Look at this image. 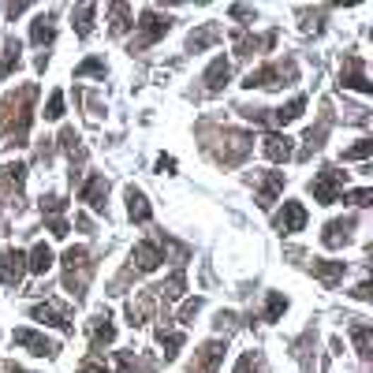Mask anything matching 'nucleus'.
I'll return each instance as SVG.
<instances>
[{"mask_svg": "<svg viewBox=\"0 0 373 373\" xmlns=\"http://www.w3.org/2000/svg\"><path fill=\"white\" fill-rule=\"evenodd\" d=\"M34 97H37V90L26 86L19 97H4V105H0V127H4L19 146L26 138V127H30V105H34Z\"/></svg>", "mask_w": 373, "mask_h": 373, "instance_id": "nucleus-1", "label": "nucleus"}, {"mask_svg": "<svg viewBox=\"0 0 373 373\" xmlns=\"http://www.w3.org/2000/svg\"><path fill=\"white\" fill-rule=\"evenodd\" d=\"M168 26H172L168 16H161V11H153V8H146L142 19H138V37H135V45H131V49H146V45L161 42V37L168 34Z\"/></svg>", "mask_w": 373, "mask_h": 373, "instance_id": "nucleus-2", "label": "nucleus"}, {"mask_svg": "<svg viewBox=\"0 0 373 373\" xmlns=\"http://www.w3.org/2000/svg\"><path fill=\"white\" fill-rule=\"evenodd\" d=\"M310 191H314V202H317V206H332V202H336V198L343 194V172L321 168V172L314 176Z\"/></svg>", "mask_w": 373, "mask_h": 373, "instance_id": "nucleus-3", "label": "nucleus"}, {"mask_svg": "<svg viewBox=\"0 0 373 373\" xmlns=\"http://www.w3.org/2000/svg\"><path fill=\"white\" fill-rule=\"evenodd\" d=\"M291 78H295V68H291V64H288V68H280V64H265V68H258V71H250V75H247V83H243V86H250V90H254V86H261V90H276V86H288Z\"/></svg>", "mask_w": 373, "mask_h": 373, "instance_id": "nucleus-4", "label": "nucleus"}, {"mask_svg": "<svg viewBox=\"0 0 373 373\" xmlns=\"http://www.w3.org/2000/svg\"><path fill=\"white\" fill-rule=\"evenodd\" d=\"M34 321H45V325H52V328H60V332H75V325H71V310L64 302H57V299H45V302H37L34 306Z\"/></svg>", "mask_w": 373, "mask_h": 373, "instance_id": "nucleus-5", "label": "nucleus"}, {"mask_svg": "<svg viewBox=\"0 0 373 373\" xmlns=\"http://www.w3.org/2000/svg\"><path fill=\"white\" fill-rule=\"evenodd\" d=\"M26 273V254L16 247H4L0 250V284L4 288H16Z\"/></svg>", "mask_w": 373, "mask_h": 373, "instance_id": "nucleus-6", "label": "nucleus"}, {"mask_svg": "<svg viewBox=\"0 0 373 373\" xmlns=\"http://www.w3.org/2000/svg\"><path fill=\"white\" fill-rule=\"evenodd\" d=\"M11 340H16L19 348H26L30 355H37V358H52V355L60 351L57 343H52V340H45L42 332H34V328H16V336H11Z\"/></svg>", "mask_w": 373, "mask_h": 373, "instance_id": "nucleus-7", "label": "nucleus"}, {"mask_svg": "<svg viewBox=\"0 0 373 373\" xmlns=\"http://www.w3.org/2000/svg\"><path fill=\"white\" fill-rule=\"evenodd\" d=\"M261 153L269 157L273 165H284V161H291V157H295V146H291L288 135H280V131H269V135L261 138Z\"/></svg>", "mask_w": 373, "mask_h": 373, "instance_id": "nucleus-8", "label": "nucleus"}, {"mask_svg": "<svg viewBox=\"0 0 373 373\" xmlns=\"http://www.w3.org/2000/svg\"><path fill=\"white\" fill-rule=\"evenodd\" d=\"M340 83L348 86V90H358V93H373V83L366 78V68H362V60H358V57H348V60H343Z\"/></svg>", "mask_w": 373, "mask_h": 373, "instance_id": "nucleus-9", "label": "nucleus"}, {"mask_svg": "<svg viewBox=\"0 0 373 373\" xmlns=\"http://www.w3.org/2000/svg\"><path fill=\"white\" fill-rule=\"evenodd\" d=\"M302 228H306V206L302 202H284V209H280V217H276V232L295 235Z\"/></svg>", "mask_w": 373, "mask_h": 373, "instance_id": "nucleus-10", "label": "nucleus"}, {"mask_svg": "<svg viewBox=\"0 0 373 373\" xmlns=\"http://www.w3.org/2000/svg\"><path fill=\"white\" fill-rule=\"evenodd\" d=\"M161 243H153V239H146V243H138L135 250H131V265H135L138 273H153L157 265H161Z\"/></svg>", "mask_w": 373, "mask_h": 373, "instance_id": "nucleus-11", "label": "nucleus"}, {"mask_svg": "<svg viewBox=\"0 0 373 373\" xmlns=\"http://www.w3.org/2000/svg\"><path fill=\"white\" fill-rule=\"evenodd\" d=\"M78 198H83L90 209L105 213V198H109V179H105V176H90V179L83 183V191H78Z\"/></svg>", "mask_w": 373, "mask_h": 373, "instance_id": "nucleus-12", "label": "nucleus"}, {"mask_svg": "<svg viewBox=\"0 0 373 373\" xmlns=\"http://www.w3.org/2000/svg\"><path fill=\"white\" fill-rule=\"evenodd\" d=\"M220 362H224V343H220V340H209L206 348L198 351L191 373H217V366H220Z\"/></svg>", "mask_w": 373, "mask_h": 373, "instance_id": "nucleus-13", "label": "nucleus"}, {"mask_svg": "<svg viewBox=\"0 0 373 373\" xmlns=\"http://www.w3.org/2000/svg\"><path fill=\"white\" fill-rule=\"evenodd\" d=\"M351 228H355V220H328V224H325V232H321V247L340 250V247L351 239Z\"/></svg>", "mask_w": 373, "mask_h": 373, "instance_id": "nucleus-14", "label": "nucleus"}, {"mask_svg": "<svg viewBox=\"0 0 373 373\" xmlns=\"http://www.w3.org/2000/svg\"><path fill=\"white\" fill-rule=\"evenodd\" d=\"M127 217L135 224H150V217H153L150 198H146L142 191H135V186H127Z\"/></svg>", "mask_w": 373, "mask_h": 373, "instance_id": "nucleus-15", "label": "nucleus"}, {"mask_svg": "<svg viewBox=\"0 0 373 373\" xmlns=\"http://www.w3.org/2000/svg\"><path fill=\"white\" fill-rule=\"evenodd\" d=\"M228 78H232V64L224 60V57H217L209 64V71H206V90L209 93H220L224 86H228Z\"/></svg>", "mask_w": 373, "mask_h": 373, "instance_id": "nucleus-16", "label": "nucleus"}, {"mask_svg": "<svg viewBox=\"0 0 373 373\" xmlns=\"http://www.w3.org/2000/svg\"><path fill=\"white\" fill-rule=\"evenodd\" d=\"M280 191H284V172H269V176L261 179V186H258V206L261 209H273Z\"/></svg>", "mask_w": 373, "mask_h": 373, "instance_id": "nucleus-17", "label": "nucleus"}, {"mask_svg": "<svg viewBox=\"0 0 373 373\" xmlns=\"http://www.w3.org/2000/svg\"><path fill=\"white\" fill-rule=\"evenodd\" d=\"M343 273H348V261H321V258L314 261V276L321 280L325 288H336L343 280Z\"/></svg>", "mask_w": 373, "mask_h": 373, "instance_id": "nucleus-18", "label": "nucleus"}, {"mask_svg": "<svg viewBox=\"0 0 373 373\" xmlns=\"http://www.w3.org/2000/svg\"><path fill=\"white\" fill-rule=\"evenodd\" d=\"M112 340H116V325L109 321V317H93L90 321V348L101 351L105 343H112Z\"/></svg>", "mask_w": 373, "mask_h": 373, "instance_id": "nucleus-19", "label": "nucleus"}, {"mask_svg": "<svg viewBox=\"0 0 373 373\" xmlns=\"http://www.w3.org/2000/svg\"><path fill=\"white\" fill-rule=\"evenodd\" d=\"M217 42H220V26H217V23H206L202 30H194L191 37H186V49H191V52H202V49L217 45Z\"/></svg>", "mask_w": 373, "mask_h": 373, "instance_id": "nucleus-20", "label": "nucleus"}, {"mask_svg": "<svg viewBox=\"0 0 373 373\" xmlns=\"http://www.w3.org/2000/svg\"><path fill=\"white\" fill-rule=\"evenodd\" d=\"M64 269H68V276H86L90 273V250L86 247H68V254H64Z\"/></svg>", "mask_w": 373, "mask_h": 373, "instance_id": "nucleus-21", "label": "nucleus"}, {"mask_svg": "<svg viewBox=\"0 0 373 373\" xmlns=\"http://www.w3.org/2000/svg\"><path fill=\"white\" fill-rule=\"evenodd\" d=\"M183 288H186V273H183V269H176V273H172V276L165 280V284H161V288H153V291H157V299L176 302V299L183 295Z\"/></svg>", "mask_w": 373, "mask_h": 373, "instance_id": "nucleus-22", "label": "nucleus"}, {"mask_svg": "<svg viewBox=\"0 0 373 373\" xmlns=\"http://www.w3.org/2000/svg\"><path fill=\"white\" fill-rule=\"evenodd\" d=\"M351 340H355L358 358H369V355H373V328H369L366 321H355V325H351Z\"/></svg>", "mask_w": 373, "mask_h": 373, "instance_id": "nucleus-23", "label": "nucleus"}, {"mask_svg": "<svg viewBox=\"0 0 373 373\" xmlns=\"http://www.w3.org/2000/svg\"><path fill=\"white\" fill-rule=\"evenodd\" d=\"M26 269L37 273V276H45V273L52 269V250H49V243H37V247L30 250V258H26Z\"/></svg>", "mask_w": 373, "mask_h": 373, "instance_id": "nucleus-24", "label": "nucleus"}, {"mask_svg": "<svg viewBox=\"0 0 373 373\" xmlns=\"http://www.w3.org/2000/svg\"><path fill=\"white\" fill-rule=\"evenodd\" d=\"M183 332H176V328H168V325H161L157 328V343L165 348V358H176L179 355V348H183Z\"/></svg>", "mask_w": 373, "mask_h": 373, "instance_id": "nucleus-25", "label": "nucleus"}, {"mask_svg": "<svg viewBox=\"0 0 373 373\" xmlns=\"http://www.w3.org/2000/svg\"><path fill=\"white\" fill-rule=\"evenodd\" d=\"M153 302H157V295H142L138 302H131L127 306V317H131V325H146V321H150V314H153Z\"/></svg>", "mask_w": 373, "mask_h": 373, "instance_id": "nucleus-26", "label": "nucleus"}, {"mask_svg": "<svg viewBox=\"0 0 373 373\" xmlns=\"http://www.w3.org/2000/svg\"><path fill=\"white\" fill-rule=\"evenodd\" d=\"M93 16H97V4H78V8H75V34H78V37H90Z\"/></svg>", "mask_w": 373, "mask_h": 373, "instance_id": "nucleus-27", "label": "nucleus"}, {"mask_svg": "<svg viewBox=\"0 0 373 373\" xmlns=\"http://www.w3.org/2000/svg\"><path fill=\"white\" fill-rule=\"evenodd\" d=\"M52 37H57V26H52V19L42 16V19L30 23V42H34V45H49Z\"/></svg>", "mask_w": 373, "mask_h": 373, "instance_id": "nucleus-28", "label": "nucleus"}, {"mask_svg": "<svg viewBox=\"0 0 373 373\" xmlns=\"http://www.w3.org/2000/svg\"><path fill=\"white\" fill-rule=\"evenodd\" d=\"M109 23H112V34H124L127 26H131V4L116 0V4L109 8Z\"/></svg>", "mask_w": 373, "mask_h": 373, "instance_id": "nucleus-29", "label": "nucleus"}, {"mask_svg": "<svg viewBox=\"0 0 373 373\" xmlns=\"http://www.w3.org/2000/svg\"><path fill=\"white\" fill-rule=\"evenodd\" d=\"M302 112H306V97H295V101L288 105V109H276V112L269 116V124H280V127H284V124H291V119H299Z\"/></svg>", "mask_w": 373, "mask_h": 373, "instance_id": "nucleus-30", "label": "nucleus"}, {"mask_svg": "<svg viewBox=\"0 0 373 373\" xmlns=\"http://www.w3.org/2000/svg\"><path fill=\"white\" fill-rule=\"evenodd\" d=\"M19 52H23L19 42H4V57H0V78H8L11 71L19 68Z\"/></svg>", "mask_w": 373, "mask_h": 373, "instance_id": "nucleus-31", "label": "nucleus"}, {"mask_svg": "<svg viewBox=\"0 0 373 373\" xmlns=\"http://www.w3.org/2000/svg\"><path fill=\"white\" fill-rule=\"evenodd\" d=\"M60 146H64V150H68L71 165H75V161H83V157H86V150H83V146H78V135H75L71 127H64V131H60Z\"/></svg>", "mask_w": 373, "mask_h": 373, "instance_id": "nucleus-32", "label": "nucleus"}, {"mask_svg": "<svg viewBox=\"0 0 373 373\" xmlns=\"http://www.w3.org/2000/svg\"><path fill=\"white\" fill-rule=\"evenodd\" d=\"M284 310H288V299L280 291H269V299H265V321H280Z\"/></svg>", "mask_w": 373, "mask_h": 373, "instance_id": "nucleus-33", "label": "nucleus"}, {"mask_svg": "<svg viewBox=\"0 0 373 373\" xmlns=\"http://www.w3.org/2000/svg\"><path fill=\"white\" fill-rule=\"evenodd\" d=\"M369 153H373V142L369 138H358L351 150H343V161H366Z\"/></svg>", "mask_w": 373, "mask_h": 373, "instance_id": "nucleus-34", "label": "nucleus"}, {"mask_svg": "<svg viewBox=\"0 0 373 373\" xmlns=\"http://www.w3.org/2000/svg\"><path fill=\"white\" fill-rule=\"evenodd\" d=\"M86 75H101V78H105V60H97V57L83 60V64L75 68V78H86Z\"/></svg>", "mask_w": 373, "mask_h": 373, "instance_id": "nucleus-35", "label": "nucleus"}, {"mask_svg": "<svg viewBox=\"0 0 373 373\" xmlns=\"http://www.w3.org/2000/svg\"><path fill=\"white\" fill-rule=\"evenodd\" d=\"M0 176H4V179H8V183L19 191V186H23V179H26V165H4V168H0Z\"/></svg>", "mask_w": 373, "mask_h": 373, "instance_id": "nucleus-36", "label": "nucleus"}, {"mask_svg": "<svg viewBox=\"0 0 373 373\" xmlns=\"http://www.w3.org/2000/svg\"><path fill=\"white\" fill-rule=\"evenodd\" d=\"M64 209H68V202H64L60 194H49V198H42V213H45V217H60Z\"/></svg>", "mask_w": 373, "mask_h": 373, "instance_id": "nucleus-37", "label": "nucleus"}, {"mask_svg": "<svg viewBox=\"0 0 373 373\" xmlns=\"http://www.w3.org/2000/svg\"><path fill=\"white\" fill-rule=\"evenodd\" d=\"M64 116V93L52 90L49 93V105H45V119H60Z\"/></svg>", "mask_w": 373, "mask_h": 373, "instance_id": "nucleus-38", "label": "nucleus"}, {"mask_svg": "<svg viewBox=\"0 0 373 373\" xmlns=\"http://www.w3.org/2000/svg\"><path fill=\"white\" fill-rule=\"evenodd\" d=\"M348 202L362 209V206H369V202H373V191H369V186H358V191H351V194H348Z\"/></svg>", "mask_w": 373, "mask_h": 373, "instance_id": "nucleus-39", "label": "nucleus"}, {"mask_svg": "<svg viewBox=\"0 0 373 373\" xmlns=\"http://www.w3.org/2000/svg\"><path fill=\"white\" fill-rule=\"evenodd\" d=\"M235 373H258V355H254V351H247V355L235 362Z\"/></svg>", "mask_w": 373, "mask_h": 373, "instance_id": "nucleus-40", "label": "nucleus"}, {"mask_svg": "<svg viewBox=\"0 0 373 373\" xmlns=\"http://www.w3.org/2000/svg\"><path fill=\"white\" fill-rule=\"evenodd\" d=\"M198 310H202V299H191V302H183V310H179V321L186 325V321H191V317H194Z\"/></svg>", "mask_w": 373, "mask_h": 373, "instance_id": "nucleus-41", "label": "nucleus"}, {"mask_svg": "<svg viewBox=\"0 0 373 373\" xmlns=\"http://www.w3.org/2000/svg\"><path fill=\"white\" fill-rule=\"evenodd\" d=\"M116 369L119 373H135V358H131V351H119L116 355Z\"/></svg>", "mask_w": 373, "mask_h": 373, "instance_id": "nucleus-42", "label": "nucleus"}, {"mask_svg": "<svg viewBox=\"0 0 373 373\" xmlns=\"http://www.w3.org/2000/svg\"><path fill=\"white\" fill-rule=\"evenodd\" d=\"M49 232L57 235V239H64V235H68L71 228H68V220H64V217H49Z\"/></svg>", "mask_w": 373, "mask_h": 373, "instance_id": "nucleus-43", "label": "nucleus"}, {"mask_svg": "<svg viewBox=\"0 0 373 373\" xmlns=\"http://www.w3.org/2000/svg\"><path fill=\"white\" fill-rule=\"evenodd\" d=\"M75 373H109V369H105V366L97 362V358H90V362H83V366H78Z\"/></svg>", "mask_w": 373, "mask_h": 373, "instance_id": "nucleus-44", "label": "nucleus"}, {"mask_svg": "<svg viewBox=\"0 0 373 373\" xmlns=\"http://www.w3.org/2000/svg\"><path fill=\"white\" fill-rule=\"evenodd\" d=\"M321 138H325V127H317V131H310V135H306V146H310V150H317V146H321Z\"/></svg>", "mask_w": 373, "mask_h": 373, "instance_id": "nucleus-45", "label": "nucleus"}, {"mask_svg": "<svg viewBox=\"0 0 373 373\" xmlns=\"http://www.w3.org/2000/svg\"><path fill=\"white\" fill-rule=\"evenodd\" d=\"M351 295H355V299H362V302H366V299H369V280H362V284H358V288L351 291Z\"/></svg>", "mask_w": 373, "mask_h": 373, "instance_id": "nucleus-46", "label": "nucleus"}, {"mask_svg": "<svg viewBox=\"0 0 373 373\" xmlns=\"http://www.w3.org/2000/svg\"><path fill=\"white\" fill-rule=\"evenodd\" d=\"M232 16H235V19H254V11L243 8V4H235V8H232Z\"/></svg>", "mask_w": 373, "mask_h": 373, "instance_id": "nucleus-47", "label": "nucleus"}, {"mask_svg": "<svg viewBox=\"0 0 373 373\" xmlns=\"http://www.w3.org/2000/svg\"><path fill=\"white\" fill-rule=\"evenodd\" d=\"M26 8H30V4H23V0H19V4H8V16H11V19H16V16H23V11H26Z\"/></svg>", "mask_w": 373, "mask_h": 373, "instance_id": "nucleus-48", "label": "nucleus"}, {"mask_svg": "<svg viewBox=\"0 0 373 373\" xmlns=\"http://www.w3.org/2000/svg\"><path fill=\"white\" fill-rule=\"evenodd\" d=\"M157 168H161V172H172V168H176V161H172V157H161V161H157Z\"/></svg>", "mask_w": 373, "mask_h": 373, "instance_id": "nucleus-49", "label": "nucleus"}, {"mask_svg": "<svg viewBox=\"0 0 373 373\" xmlns=\"http://www.w3.org/2000/svg\"><path fill=\"white\" fill-rule=\"evenodd\" d=\"M8 373H23V366H8Z\"/></svg>", "mask_w": 373, "mask_h": 373, "instance_id": "nucleus-50", "label": "nucleus"}]
</instances>
